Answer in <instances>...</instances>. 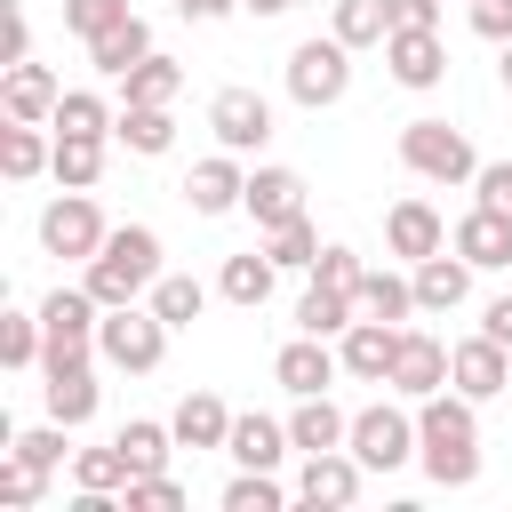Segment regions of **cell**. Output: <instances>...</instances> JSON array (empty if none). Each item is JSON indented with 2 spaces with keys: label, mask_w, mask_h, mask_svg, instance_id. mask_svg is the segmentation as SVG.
<instances>
[{
  "label": "cell",
  "mask_w": 512,
  "mask_h": 512,
  "mask_svg": "<svg viewBox=\"0 0 512 512\" xmlns=\"http://www.w3.org/2000/svg\"><path fill=\"white\" fill-rule=\"evenodd\" d=\"M416 464L440 488H472L480 480V400H464L456 384L416 400Z\"/></svg>",
  "instance_id": "6da1fadb"
},
{
  "label": "cell",
  "mask_w": 512,
  "mask_h": 512,
  "mask_svg": "<svg viewBox=\"0 0 512 512\" xmlns=\"http://www.w3.org/2000/svg\"><path fill=\"white\" fill-rule=\"evenodd\" d=\"M160 272H168V264H160V232H152V224H112L80 280L96 288V304H144Z\"/></svg>",
  "instance_id": "7a4b0ae2"
},
{
  "label": "cell",
  "mask_w": 512,
  "mask_h": 512,
  "mask_svg": "<svg viewBox=\"0 0 512 512\" xmlns=\"http://www.w3.org/2000/svg\"><path fill=\"white\" fill-rule=\"evenodd\" d=\"M168 320L152 312V304H104V320H96V360L104 368H120V376H152L160 360H168Z\"/></svg>",
  "instance_id": "3957f363"
},
{
  "label": "cell",
  "mask_w": 512,
  "mask_h": 512,
  "mask_svg": "<svg viewBox=\"0 0 512 512\" xmlns=\"http://www.w3.org/2000/svg\"><path fill=\"white\" fill-rule=\"evenodd\" d=\"M96 320H104V304H96V288H88V280H80V288H48V296H40V328H48L40 376L96 360Z\"/></svg>",
  "instance_id": "277c9868"
},
{
  "label": "cell",
  "mask_w": 512,
  "mask_h": 512,
  "mask_svg": "<svg viewBox=\"0 0 512 512\" xmlns=\"http://www.w3.org/2000/svg\"><path fill=\"white\" fill-rule=\"evenodd\" d=\"M400 168L424 176V184H472V176H480V152H472V136L448 128V120H408V128H400Z\"/></svg>",
  "instance_id": "5b68a950"
},
{
  "label": "cell",
  "mask_w": 512,
  "mask_h": 512,
  "mask_svg": "<svg viewBox=\"0 0 512 512\" xmlns=\"http://www.w3.org/2000/svg\"><path fill=\"white\" fill-rule=\"evenodd\" d=\"M344 88H352V48H344L336 32H312V40L288 48V96H296L304 112L344 104Z\"/></svg>",
  "instance_id": "8992f818"
},
{
  "label": "cell",
  "mask_w": 512,
  "mask_h": 512,
  "mask_svg": "<svg viewBox=\"0 0 512 512\" xmlns=\"http://www.w3.org/2000/svg\"><path fill=\"white\" fill-rule=\"evenodd\" d=\"M368 472H400V464H416V400L400 408V392L392 400H368L360 416H352V440H344Z\"/></svg>",
  "instance_id": "52a82bcc"
},
{
  "label": "cell",
  "mask_w": 512,
  "mask_h": 512,
  "mask_svg": "<svg viewBox=\"0 0 512 512\" xmlns=\"http://www.w3.org/2000/svg\"><path fill=\"white\" fill-rule=\"evenodd\" d=\"M104 208L88 200V192H56L48 208H40V248L48 256H64V264H88L96 248H104Z\"/></svg>",
  "instance_id": "ba28073f"
},
{
  "label": "cell",
  "mask_w": 512,
  "mask_h": 512,
  "mask_svg": "<svg viewBox=\"0 0 512 512\" xmlns=\"http://www.w3.org/2000/svg\"><path fill=\"white\" fill-rule=\"evenodd\" d=\"M336 376H344V360H336V336H304V328H296V336L272 352V384H280L288 400H304V392H328Z\"/></svg>",
  "instance_id": "9c48e42d"
},
{
  "label": "cell",
  "mask_w": 512,
  "mask_h": 512,
  "mask_svg": "<svg viewBox=\"0 0 512 512\" xmlns=\"http://www.w3.org/2000/svg\"><path fill=\"white\" fill-rule=\"evenodd\" d=\"M208 128H216L224 152H264L272 144V104L256 88H216L208 96Z\"/></svg>",
  "instance_id": "30bf717a"
},
{
  "label": "cell",
  "mask_w": 512,
  "mask_h": 512,
  "mask_svg": "<svg viewBox=\"0 0 512 512\" xmlns=\"http://www.w3.org/2000/svg\"><path fill=\"white\" fill-rule=\"evenodd\" d=\"M440 248H448V224H440V208H432L424 192H408V200L384 208V256L424 264V256H440Z\"/></svg>",
  "instance_id": "8fae6325"
},
{
  "label": "cell",
  "mask_w": 512,
  "mask_h": 512,
  "mask_svg": "<svg viewBox=\"0 0 512 512\" xmlns=\"http://www.w3.org/2000/svg\"><path fill=\"white\" fill-rule=\"evenodd\" d=\"M360 480H368V464H360L352 448H320V456H304V472H296V504L344 512V504L360 496Z\"/></svg>",
  "instance_id": "7c38bea8"
},
{
  "label": "cell",
  "mask_w": 512,
  "mask_h": 512,
  "mask_svg": "<svg viewBox=\"0 0 512 512\" xmlns=\"http://www.w3.org/2000/svg\"><path fill=\"white\" fill-rule=\"evenodd\" d=\"M448 248L472 264V272H512V216L504 208H464L456 224H448Z\"/></svg>",
  "instance_id": "4fadbf2b"
},
{
  "label": "cell",
  "mask_w": 512,
  "mask_h": 512,
  "mask_svg": "<svg viewBox=\"0 0 512 512\" xmlns=\"http://www.w3.org/2000/svg\"><path fill=\"white\" fill-rule=\"evenodd\" d=\"M248 200V168H240V152H208V160H192V176H184V208L192 216H232Z\"/></svg>",
  "instance_id": "5bb4252c"
},
{
  "label": "cell",
  "mask_w": 512,
  "mask_h": 512,
  "mask_svg": "<svg viewBox=\"0 0 512 512\" xmlns=\"http://www.w3.org/2000/svg\"><path fill=\"white\" fill-rule=\"evenodd\" d=\"M448 384H456L464 400H496V392L512 384V344H496V336L448 344Z\"/></svg>",
  "instance_id": "9a60e30c"
},
{
  "label": "cell",
  "mask_w": 512,
  "mask_h": 512,
  "mask_svg": "<svg viewBox=\"0 0 512 512\" xmlns=\"http://www.w3.org/2000/svg\"><path fill=\"white\" fill-rule=\"evenodd\" d=\"M336 360H344V376H352V384H384V376H392V360H400V328L360 312V320L336 336Z\"/></svg>",
  "instance_id": "2e32d148"
},
{
  "label": "cell",
  "mask_w": 512,
  "mask_h": 512,
  "mask_svg": "<svg viewBox=\"0 0 512 512\" xmlns=\"http://www.w3.org/2000/svg\"><path fill=\"white\" fill-rule=\"evenodd\" d=\"M440 384H448V344H440L432 328H400V360H392L384 392H400V400H424V392H440Z\"/></svg>",
  "instance_id": "e0dca14e"
},
{
  "label": "cell",
  "mask_w": 512,
  "mask_h": 512,
  "mask_svg": "<svg viewBox=\"0 0 512 512\" xmlns=\"http://www.w3.org/2000/svg\"><path fill=\"white\" fill-rule=\"evenodd\" d=\"M384 72L424 96V88L448 80V40H440V32H384Z\"/></svg>",
  "instance_id": "ac0fdd59"
},
{
  "label": "cell",
  "mask_w": 512,
  "mask_h": 512,
  "mask_svg": "<svg viewBox=\"0 0 512 512\" xmlns=\"http://www.w3.org/2000/svg\"><path fill=\"white\" fill-rule=\"evenodd\" d=\"M240 208L256 216V232H280V224L304 216V176L280 168V160H264V168H248V200Z\"/></svg>",
  "instance_id": "d6986e66"
},
{
  "label": "cell",
  "mask_w": 512,
  "mask_h": 512,
  "mask_svg": "<svg viewBox=\"0 0 512 512\" xmlns=\"http://www.w3.org/2000/svg\"><path fill=\"white\" fill-rule=\"evenodd\" d=\"M56 96H64V88H56V72H48V64H32V56H24V64H8V80H0V112H8V120H32V128H48V120H56Z\"/></svg>",
  "instance_id": "ffe728a7"
},
{
  "label": "cell",
  "mask_w": 512,
  "mask_h": 512,
  "mask_svg": "<svg viewBox=\"0 0 512 512\" xmlns=\"http://www.w3.org/2000/svg\"><path fill=\"white\" fill-rule=\"evenodd\" d=\"M224 456L232 464H248V472H280V456H296V440H288V424L280 416H232V440H224Z\"/></svg>",
  "instance_id": "44dd1931"
},
{
  "label": "cell",
  "mask_w": 512,
  "mask_h": 512,
  "mask_svg": "<svg viewBox=\"0 0 512 512\" xmlns=\"http://www.w3.org/2000/svg\"><path fill=\"white\" fill-rule=\"evenodd\" d=\"M272 280H280L272 248H240V256H224L216 296H224V304H240V312H264V304H272Z\"/></svg>",
  "instance_id": "7402d4cb"
},
{
  "label": "cell",
  "mask_w": 512,
  "mask_h": 512,
  "mask_svg": "<svg viewBox=\"0 0 512 512\" xmlns=\"http://www.w3.org/2000/svg\"><path fill=\"white\" fill-rule=\"evenodd\" d=\"M408 280H416V312H456V304L472 296V264H464L456 248H440V256L408 264Z\"/></svg>",
  "instance_id": "603a6c76"
},
{
  "label": "cell",
  "mask_w": 512,
  "mask_h": 512,
  "mask_svg": "<svg viewBox=\"0 0 512 512\" xmlns=\"http://www.w3.org/2000/svg\"><path fill=\"white\" fill-rule=\"evenodd\" d=\"M288 440H296V456H320V448H344L352 440V416L328 400V392H304L296 408H288Z\"/></svg>",
  "instance_id": "cb8c5ba5"
},
{
  "label": "cell",
  "mask_w": 512,
  "mask_h": 512,
  "mask_svg": "<svg viewBox=\"0 0 512 512\" xmlns=\"http://www.w3.org/2000/svg\"><path fill=\"white\" fill-rule=\"evenodd\" d=\"M40 392H48V416H56V424H72V432H80V424L96 416V400H104V384H96V360H80V368H56Z\"/></svg>",
  "instance_id": "d4e9b609"
},
{
  "label": "cell",
  "mask_w": 512,
  "mask_h": 512,
  "mask_svg": "<svg viewBox=\"0 0 512 512\" xmlns=\"http://www.w3.org/2000/svg\"><path fill=\"white\" fill-rule=\"evenodd\" d=\"M168 424H176V448H224L232 440V408L216 392H184Z\"/></svg>",
  "instance_id": "484cf974"
},
{
  "label": "cell",
  "mask_w": 512,
  "mask_h": 512,
  "mask_svg": "<svg viewBox=\"0 0 512 512\" xmlns=\"http://www.w3.org/2000/svg\"><path fill=\"white\" fill-rule=\"evenodd\" d=\"M144 56H152V24H144V16H120L112 32H96V40H88V64H96L104 80H120V72H128V64H144Z\"/></svg>",
  "instance_id": "4316f807"
},
{
  "label": "cell",
  "mask_w": 512,
  "mask_h": 512,
  "mask_svg": "<svg viewBox=\"0 0 512 512\" xmlns=\"http://www.w3.org/2000/svg\"><path fill=\"white\" fill-rule=\"evenodd\" d=\"M112 144H128L136 160H160V152L176 144V120H168V104H120V120H112Z\"/></svg>",
  "instance_id": "83f0119b"
},
{
  "label": "cell",
  "mask_w": 512,
  "mask_h": 512,
  "mask_svg": "<svg viewBox=\"0 0 512 512\" xmlns=\"http://www.w3.org/2000/svg\"><path fill=\"white\" fill-rule=\"evenodd\" d=\"M176 96H184V64L160 56V48H152L144 64L120 72V104H176Z\"/></svg>",
  "instance_id": "f1b7e54d"
},
{
  "label": "cell",
  "mask_w": 512,
  "mask_h": 512,
  "mask_svg": "<svg viewBox=\"0 0 512 512\" xmlns=\"http://www.w3.org/2000/svg\"><path fill=\"white\" fill-rule=\"evenodd\" d=\"M48 160H56V136H40L32 120H8V128H0V176H8V184H32Z\"/></svg>",
  "instance_id": "f546056e"
},
{
  "label": "cell",
  "mask_w": 512,
  "mask_h": 512,
  "mask_svg": "<svg viewBox=\"0 0 512 512\" xmlns=\"http://www.w3.org/2000/svg\"><path fill=\"white\" fill-rule=\"evenodd\" d=\"M360 312H368V320L408 328V312H416V280H408V272H392V264H368V280H360Z\"/></svg>",
  "instance_id": "4dcf8cb0"
},
{
  "label": "cell",
  "mask_w": 512,
  "mask_h": 512,
  "mask_svg": "<svg viewBox=\"0 0 512 512\" xmlns=\"http://www.w3.org/2000/svg\"><path fill=\"white\" fill-rule=\"evenodd\" d=\"M352 320H360V296H344V288H320V280H312V288L296 296V328H304V336H344Z\"/></svg>",
  "instance_id": "1f68e13d"
},
{
  "label": "cell",
  "mask_w": 512,
  "mask_h": 512,
  "mask_svg": "<svg viewBox=\"0 0 512 512\" xmlns=\"http://www.w3.org/2000/svg\"><path fill=\"white\" fill-rule=\"evenodd\" d=\"M328 32L360 56V48H384V32H392V16H384V0H328Z\"/></svg>",
  "instance_id": "d6a6232c"
},
{
  "label": "cell",
  "mask_w": 512,
  "mask_h": 512,
  "mask_svg": "<svg viewBox=\"0 0 512 512\" xmlns=\"http://www.w3.org/2000/svg\"><path fill=\"white\" fill-rule=\"evenodd\" d=\"M144 304H152V312H160L168 328H192V320L208 312V280H192V272H160Z\"/></svg>",
  "instance_id": "836d02e7"
},
{
  "label": "cell",
  "mask_w": 512,
  "mask_h": 512,
  "mask_svg": "<svg viewBox=\"0 0 512 512\" xmlns=\"http://www.w3.org/2000/svg\"><path fill=\"white\" fill-rule=\"evenodd\" d=\"M120 456H128V472H168V448H176V424H152V416H128L120 432Z\"/></svg>",
  "instance_id": "e575fe53"
},
{
  "label": "cell",
  "mask_w": 512,
  "mask_h": 512,
  "mask_svg": "<svg viewBox=\"0 0 512 512\" xmlns=\"http://www.w3.org/2000/svg\"><path fill=\"white\" fill-rule=\"evenodd\" d=\"M112 120H120V112H112V104H104L96 88H64V96H56V120H48V128H56V136H112Z\"/></svg>",
  "instance_id": "d590c367"
},
{
  "label": "cell",
  "mask_w": 512,
  "mask_h": 512,
  "mask_svg": "<svg viewBox=\"0 0 512 512\" xmlns=\"http://www.w3.org/2000/svg\"><path fill=\"white\" fill-rule=\"evenodd\" d=\"M48 176H56L64 192H88V184L104 176V136H56V160H48Z\"/></svg>",
  "instance_id": "8d00e7d4"
},
{
  "label": "cell",
  "mask_w": 512,
  "mask_h": 512,
  "mask_svg": "<svg viewBox=\"0 0 512 512\" xmlns=\"http://www.w3.org/2000/svg\"><path fill=\"white\" fill-rule=\"evenodd\" d=\"M40 352H48V328H40V312H0V368H40Z\"/></svg>",
  "instance_id": "74e56055"
},
{
  "label": "cell",
  "mask_w": 512,
  "mask_h": 512,
  "mask_svg": "<svg viewBox=\"0 0 512 512\" xmlns=\"http://www.w3.org/2000/svg\"><path fill=\"white\" fill-rule=\"evenodd\" d=\"M264 248H272V264H280V272H312L328 240H320V224H312V216H296V224H280V232H264Z\"/></svg>",
  "instance_id": "f35d334b"
},
{
  "label": "cell",
  "mask_w": 512,
  "mask_h": 512,
  "mask_svg": "<svg viewBox=\"0 0 512 512\" xmlns=\"http://www.w3.org/2000/svg\"><path fill=\"white\" fill-rule=\"evenodd\" d=\"M136 472H128V456H120V440L112 448H80L72 456V488H96V496H120Z\"/></svg>",
  "instance_id": "ab89813d"
},
{
  "label": "cell",
  "mask_w": 512,
  "mask_h": 512,
  "mask_svg": "<svg viewBox=\"0 0 512 512\" xmlns=\"http://www.w3.org/2000/svg\"><path fill=\"white\" fill-rule=\"evenodd\" d=\"M288 496H296V488H280L272 472H248V464L224 480V512H280Z\"/></svg>",
  "instance_id": "60d3db41"
},
{
  "label": "cell",
  "mask_w": 512,
  "mask_h": 512,
  "mask_svg": "<svg viewBox=\"0 0 512 512\" xmlns=\"http://www.w3.org/2000/svg\"><path fill=\"white\" fill-rule=\"evenodd\" d=\"M40 496H48V472H40L32 456H16V448H8V464H0V504H8V512H32Z\"/></svg>",
  "instance_id": "b9f144b4"
},
{
  "label": "cell",
  "mask_w": 512,
  "mask_h": 512,
  "mask_svg": "<svg viewBox=\"0 0 512 512\" xmlns=\"http://www.w3.org/2000/svg\"><path fill=\"white\" fill-rule=\"evenodd\" d=\"M120 16H136V8H128V0H64V32H72L80 48H88L96 32H112Z\"/></svg>",
  "instance_id": "7bdbcfd3"
},
{
  "label": "cell",
  "mask_w": 512,
  "mask_h": 512,
  "mask_svg": "<svg viewBox=\"0 0 512 512\" xmlns=\"http://www.w3.org/2000/svg\"><path fill=\"white\" fill-rule=\"evenodd\" d=\"M312 280H320V288H344V296H360V280H368V264H360V248H344V240H328V248H320V264H312Z\"/></svg>",
  "instance_id": "ee69618b"
},
{
  "label": "cell",
  "mask_w": 512,
  "mask_h": 512,
  "mask_svg": "<svg viewBox=\"0 0 512 512\" xmlns=\"http://www.w3.org/2000/svg\"><path fill=\"white\" fill-rule=\"evenodd\" d=\"M8 448H16V456H32L40 472H56V464H64V448H72V424H56V416H48V424H32V432H16Z\"/></svg>",
  "instance_id": "f6af8a7d"
},
{
  "label": "cell",
  "mask_w": 512,
  "mask_h": 512,
  "mask_svg": "<svg viewBox=\"0 0 512 512\" xmlns=\"http://www.w3.org/2000/svg\"><path fill=\"white\" fill-rule=\"evenodd\" d=\"M120 504H128V512H176V504H184V480H168V472H136V480L120 488Z\"/></svg>",
  "instance_id": "bcb514c9"
},
{
  "label": "cell",
  "mask_w": 512,
  "mask_h": 512,
  "mask_svg": "<svg viewBox=\"0 0 512 512\" xmlns=\"http://www.w3.org/2000/svg\"><path fill=\"white\" fill-rule=\"evenodd\" d=\"M472 200L512 216V160H480V176H472Z\"/></svg>",
  "instance_id": "7dc6e473"
},
{
  "label": "cell",
  "mask_w": 512,
  "mask_h": 512,
  "mask_svg": "<svg viewBox=\"0 0 512 512\" xmlns=\"http://www.w3.org/2000/svg\"><path fill=\"white\" fill-rule=\"evenodd\" d=\"M392 32H440V0H384Z\"/></svg>",
  "instance_id": "c3c4849f"
},
{
  "label": "cell",
  "mask_w": 512,
  "mask_h": 512,
  "mask_svg": "<svg viewBox=\"0 0 512 512\" xmlns=\"http://www.w3.org/2000/svg\"><path fill=\"white\" fill-rule=\"evenodd\" d=\"M464 8H472V32L480 40H496V48L512 40V0H464Z\"/></svg>",
  "instance_id": "681fc988"
},
{
  "label": "cell",
  "mask_w": 512,
  "mask_h": 512,
  "mask_svg": "<svg viewBox=\"0 0 512 512\" xmlns=\"http://www.w3.org/2000/svg\"><path fill=\"white\" fill-rule=\"evenodd\" d=\"M168 8H176L184 24H224V16L240 8V0H168Z\"/></svg>",
  "instance_id": "f907efd6"
},
{
  "label": "cell",
  "mask_w": 512,
  "mask_h": 512,
  "mask_svg": "<svg viewBox=\"0 0 512 512\" xmlns=\"http://www.w3.org/2000/svg\"><path fill=\"white\" fill-rule=\"evenodd\" d=\"M480 336L512 344V296H488V312H480Z\"/></svg>",
  "instance_id": "816d5d0a"
},
{
  "label": "cell",
  "mask_w": 512,
  "mask_h": 512,
  "mask_svg": "<svg viewBox=\"0 0 512 512\" xmlns=\"http://www.w3.org/2000/svg\"><path fill=\"white\" fill-rule=\"evenodd\" d=\"M24 56H32V16L8 8V64H24Z\"/></svg>",
  "instance_id": "f5cc1de1"
},
{
  "label": "cell",
  "mask_w": 512,
  "mask_h": 512,
  "mask_svg": "<svg viewBox=\"0 0 512 512\" xmlns=\"http://www.w3.org/2000/svg\"><path fill=\"white\" fill-rule=\"evenodd\" d=\"M240 8H248V16H288L296 0H240Z\"/></svg>",
  "instance_id": "db71d44e"
},
{
  "label": "cell",
  "mask_w": 512,
  "mask_h": 512,
  "mask_svg": "<svg viewBox=\"0 0 512 512\" xmlns=\"http://www.w3.org/2000/svg\"><path fill=\"white\" fill-rule=\"evenodd\" d=\"M496 72H504V96H512V40H504V64H496Z\"/></svg>",
  "instance_id": "11a10c76"
},
{
  "label": "cell",
  "mask_w": 512,
  "mask_h": 512,
  "mask_svg": "<svg viewBox=\"0 0 512 512\" xmlns=\"http://www.w3.org/2000/svg\"><path fill=\"white\" fill-rule=\"evenodd\" d=\"M56 8H64V0H56Z\"/></svg>",
  "instance_id": "9f6ffc18"
}]
</instances>
